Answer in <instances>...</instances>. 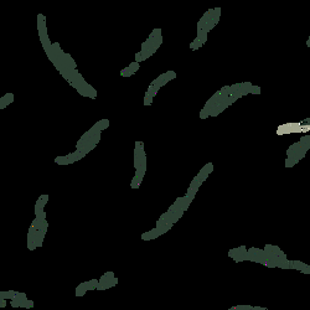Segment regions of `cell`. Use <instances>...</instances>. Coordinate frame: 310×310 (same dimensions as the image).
<instances>
[{
  "instance_id": "1",
  "label": "cell",
  "mask_w": 310,
  "mask_h": 310,
  "mask_svg": "<svg viewBox=\"0 0 310 310\" xmlns=\"http://www.w3.org/2000/svg\"><path fill=\"white\" fill-rule=\"evenodd\" d=\"M87 293V289H76V295L77 297H82Z\"/></svg>"
},
{
  "instance_id": "2",
  "label": "cell",
  "mask_w": 310,
  "mask_h": 310,
  "mask_svg": "<svg viewBox=\"0 0 310 310\" xmlns=\"http://www.w3.org/2000/svg\"><path fill=\"white\" fill-rule=\"evenodd\" d=\"M6 306V299H0V308Z\"/></svg>"
},
{
  "instance_id": "3",
  "label": "cell",
  "mask_w": 310,
  "mask_h": 310,
  "mask_svg": "<svg viewBox=\"0 0 310 310\" xmlns=\"http://www.w3.org/2000/svg\"><path fill=\"white\" fill-rule=\"evenodd\" d=\"M11 306H12V308H19V306H20V304H19L18 301L12 300V301H11Z\"/></svg>"
},
{
  "instance_id": "4",
  "label": "cell",
  "mask_w": 310,
  "mask_h": 310,
  "mask_svg": "<svg viewBox=\"0 0 310 310\" xmlns=\"http://www.w3.org/2000/svg\"><path fill=\"white\" fill-rule=\"evenodd\" d=\"M33 306H34V301H33V300H29V306H27V309L33 308Z\"/></svg>"
}]
</instances>
